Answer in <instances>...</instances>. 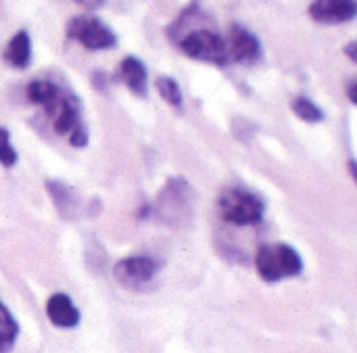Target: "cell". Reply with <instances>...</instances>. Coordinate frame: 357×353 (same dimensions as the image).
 Listing matches in <instances>:
<instances>
[{
  "instance_id": "cell-1",
  "label": "cell",
  "mask_w": 357,
  "mask_h": 353,
  "mask_svg": "<svg viewBox=\"0 0 357 353\" xmlns=\"http://www.w3.org/2000/svg\"><path fill=\"white\" fill-rule=\"evenodd\" d=\"M169 38L190 59L222 67L230 63L226 38L211 23H207L205 13L197 4L188 6L174 21V25L169 27Z\"/></svg>"
},
{
  "instance_id": "cell-2",
  "label": "cell",
  "mask_w": 357,
  "mask_h": 353,
  "mask_svg": "<svg viewBox=\"0 0 357 353\" xmlns=\"http://www.w3.org/2000/svg\"><path fill=\"white\" fill-rule=\"evenodd\" d=\"M25 94L29 103L40 105L48 119L52 121V128L56 134L65 136L77 130L82 123V105L77 96L54 84L52 80H33L27 84Z\"/></svg>"
},
{
  "instance_id": "cell-3",
  "label": "cell",
  "mask_w": 357,
  "mask_h": 353,
  "mask_svg": "<svg viewBox=\"0 0 357 353\" xmlns=\"http://www.w3.org/2000/svg\"><path fill=\"white\" fill-rule=\"evenodd\" d=\"M155 213L159 222L169 228L186 226L195 213V197L190 184L184 178H169L157 195Z\"/></svg>"
},
{
  "instance_id": "cell-4",
  "label": "cell",
  "mask_w": 357,
  "mask_h": 353,
  "mask_svg": "<svg viewBox=\"0 0 357 353\" xmlns=\"http://www.w3.org/2000/svg\"><path fill=\"white\" fill-rule=\"evenodd\" d=\"M255 268L266 283H278L299 276L303 272V260L291 245H264L255 255Z\"/></svg>"
},
{
  "instance_id": "cell-5",
  "label": "cell",
  "mask_w": 357,
  "mask_h": 353,
  "mask_svg": "<svg viewBox=\"0 0 357 353\" xmlns=\"http://www.w3.org/2000/svg\"><path fill=\"white\" fill-rule=\"evenodd\" d=\"M264 203L253 193L243 188H226L220 197L222 218L234 226H251L264 218Z\"/></svg>"
},
{
  "instance_id": "cell-6",
  "label": "cell",
  "mask_w": 357,
  "mask_h": 353,
  "mask_svg": "<svg viewBox=\"0 0 357 353\" xmlns=\"http://www.w3.org/2000/svg\"><path fill=\"white\" fill-rule=\"evenodd\" d=\"M67 38L79 42L88 50H109L117 46L115 31L100 19L90 15H77L67 21Z\"/></svg>"
},
{
  "instance_id": "cell-7",
  "label": "cell",
  "mask_w": 357,
  "mask_h": 353,
  "mask_svg": "<svg viewBox=\"0 0 357 353\" xmlns=\"http://www.w3.org/2000/svg\"><path fill=\"white\" fill-rule=\"evenodd\" d=\"M157 270H159V266H157V262L153 257L132 255V257H126V260H121V262L115 264L113 276H115V280L123 289L140 291L142 287H146L155 278Z\"/></svg>"
},
{
  "instance_id": "cell-8",
  "label": "cell",
  "mask_w": 357,
  "mask_h": 353,
  "mask_svg": "<svg viewBox=\"0 0 357 353\" xmlns=\"http://www.w3.org/2000/svg\"><path fill=\"white\" fill-rule=\"evenodd\" d=\"M226 44H228L230 63L234 61V63L249 65V63L259 61V57H261V44H259L257 36L251 33L247 27H243L238 23H234L230 27V36H228Z\"/></svg>"
},
{
  "instance_id": "cell-9",
  "label": "cell",
  "mask_w": 357,
  "mask_h": 353,
  "mask_svg": "<svg viewBox=\"0 0 357 353\" xmlns=\"http://www.w3.org/2000/svg\"><path fill=\"white\" fill-rule=\"evenodd\" d=\"M310 15L318 23H347L357 15L356 0H314Z\"/></svg>"
},
{
  "instance_id": "cell-10",
  "label": "cell",
  "mask_w": 357,
  "mask_h": 353,
  "mask_svg": "<svg viewBox=\"0 0 357 353\" xmlns=\"http://www.w3.org/2000/svg\"><path fill=\"white\" fill-rule=\"evenodd\" d=\"M48 320L59 329H73L79 324V310L73 306L71 297L65 293H54L46 303Z\"/></svg>"
},
{
  "instance_id": "cell-11",
  "label": "cell",
  "mask_w": 357,
  "mask_h": 353,
  "mask_svg": "<svg viewBox=\"0 0 357 353\" xmlns=\"http://www.w3.org/2000/svg\"><path fill=\"white\" fill-rule=\"evenodd\" d=\"M119 77L128 86V90L136 96H146V86H149V71L144 63L136 57H126L119 63Z\"/></svg>"
},
{
  "instance_id": "cell-12",
  "label": "cell",
  "mask_w": 357,
  "mask_h": 353,
  "mask_svg": "<svg viewBox=\"0 0 357 353\" xmlns=\"http://www.w3.org/2000/svg\"><path fill=\"white\" fill-rule=\"evenodd\" d=\"M46 188L52 197V203L56 207V211L63 216V218H75L77 211H79V201H77V195L63 182L59 180H48L46 182Z\"/></svg>"
},
{
  "instance_id": "cell-13",
  "label": "cell",
  "mask_w": 357,
  "mask_h": 353,
  "mask_svg": "<svg viewBox=\"0 0 357 353\" xmlns=\"http://www.w3.org/2000/svg\"><path fill=\"white\" fill-rule=\"evenodd\" d=\"M4 61L15 69H25L31 63V40L25 29L17 31L4 48Z\"/></svg>"
},
{
  "instance_id": "cell-14",
  "label": "cell",
  "mask_w": 357,
  "mask_h": 353,
  "mask_svg": "<svg viewBox=\"0 0 357 353\" xmlns=\"http://www.w3.org/2000/svg\"><path fill=\"white\" fill-rule=\"evenodd\" d=\"M17 337H19V324L8 312V308L0 301V353L10 352Z\"/></svg>"
},
{
  "instance_id": "cell-15",
  "label": "cell",
  "mask_w": 357,
  "mask_h": 353,
  "mask_svg": "<svg viewBox=\"0 0 357 353\" xmlns=\"http://www.w3.org/2000/svg\"><path fill=\"white\" fill-rule=\"evenodd\" d=\"M157 90H159L161 98H163L169 107L182 109L184 96H182V90H180V86H178V82H176L174 77H169V75H159V77H157Z\"/></svg>"
},
{
  "instance_id": "cell-16",
  "label": "cell",
  "mask_w": 357,
  "mask_h": 353,
  "mask_svg": "<svg viewBox=\"0 0 357 353\" xmlns=\"http://www.w3.org/2000/svg\"><path fill=\"white\" fill-rule=\"evenodd\" d=\"M291 107H293L295 115L299 119L307 121V123H318V121L324 119V111L312 98H307V96H295L293 103H291Z\"/></svg>"
},
{
  "instance_id": "cell-17",
  "label": "cell",
  "mask_w": 357,
  "mask_h": 353,
  "mask_svg": "<svg viewBox=\"0 0 357 353\" xmlns=\"http://www.w3.org/2000/svg\"><path fill=\"white\" fill-rule=\"evenodd\" d=\"M0 163L4 167H13L17 163V151L10 144V136L4 128H0Z\"/></svg>"
},
{
  "instance_id": "cell-18",
  "label": "cell",
  "mask_w": 357,
  "mask_h": 353,
  "mask_svg": "<svg viewBox=\"0 0 357 353\" xmlns=\"http://www.w3.org/2000/svg\"><path fill=\"white\" fill-rule=\"evenodd\" d=\"M69 142H71L73 147H77V149L86 147V144H88V132H86V126H79L77 130H73V132L69 134Z\"/></svg>"
},
{
  "instance_id": "cell-19",
  "label": "cell",
  "mask_w": 357,
  "mask_h": 353,
  "mask_svg": "<svg viewBox=\"0 0 357 353\" xmlns=\"http://www.w3.org/2000/svg\"><path fill=\"white\" fill-rule=\"evenodd\" d=\"M347 94H349V100L356 105L357 103V82L356 80H349V84H347Z\"/></svg>"
},
{
  "instance_id": "cell-20",
  "label": "cell",
  "mask_w": 357,
  "mask_h": 353,
  "mask_svg": "<svg viewBox=\"0 0 357 353\" xmlns=\"http://www.w3.org/2000/svg\"><path fill=\"white\" fill-rule=\"evenodd\" d=\"M75 2L82 6H88V8H98L100 4H105V0H75Z\"/></svg>"
},
{
  "instance_id": "cell-21",
  "label": "cell",
  "mask_w": 357,
  "mask_h": 353,
  "mask_svg": "<svg viewBox=\"0 0 357 353\" xmlns=\"http://www.w3.org/2000/svg\"><path fill=\"white\" fill-rule=\"evenodd\" d=\"M356 50H357V42H349L347 46H345V52H347V57L356 63L357 61V54H356Z\"/></svg>"
}]
</instances>
